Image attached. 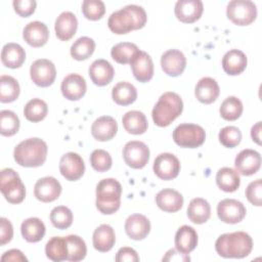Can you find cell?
I'll use <instances>...</instances> for the list:
<instances>
[{"label": "cell", "mask_w": 262, "mask_h": 262, "mask_svg": "<svg viewBox=\"0 0 262 262\" xmlns=\"http://www.w3.org/2000/svg\"><path fill=\"white\" fill-rule=\"evenodd\" d=\"M146 20L145 10L141 6L130 4L113 12L108 17L107 26L113 33L123 35L143 28Z\"/></svg>", "instance_id": "1"}, {"label": "cell", "mask_w": 262, "mask_h": 262, "mask_svg": "<svg viewBox=\"0 0 262 262\" xmlns=\"http://www.w3.org/2000/svg\"><path fill=\"white\" fill-rule=\"evenodd\" d=\"M253 249V239L245 231L221 234L215 243L217 254L223 258H245Z\"/></svg>", "instance_id": "2"}, {"label": "cell", "mask_w": 262, "mask_h": 262, "mask_svg": "<svg viewBox=\"0 0 262 262\" xmlns=\"http://www.w3.org/2000/svg\"><path fill=\"white\" fill-rule=\"evenodd\" d=\"M13 158L16 164L21 167H40L47 158V144L44 140L37 137L25 139L15 146Z\"/></svg>", "instance_id": "3"}, {"label": "cell", "mask_w": 262, "mask_h": 262, "mask_svg": "<svg viewBox=\"0 0 262 262\" xmlns=\"http://www.w3.org/2000/svg\"><path fill=\"white\" fill-rule=\"evenodd\" d=\"M183 111L181 97L175 92H165L162 94L152 108L151 116L155 124L159 127L169 126L177 119Z\"/></svg>", "instance_id": "4"}, {"label": "cell", "mask_w": 262, "mask_h": 262, "mask_svg": "<svg viewBox=\"0 0 262 262\" xmlns=\"http://www.w3.org/2000/svg\"><path fill=\"white\" fill-rule=\"evenodd\" d=\"M122 185L114 178H105L96 186V208L104 215L117 212L121 205Z\"/></svg>", "instance_id": "5"}, {"label": "cell", "mask_w": 262, "mask_h": 262, "mask_svg": "<svg viewBox=\"0 0 262 262\" xmlns=\"http://www.w3.org/2000/svg\"><path fill=\"white\" fill-rule=\"evenodd\" d=\"M0 189L5 200L10 204H19L25 200V185L18 174L11 168H5L1 171Z\"/></svg>", "instance_id": "6"}, {"label": "cell", "mask_w": 262, "mask_h": 262, "mask_svg": "<svg viewBox=\"0 0 262 262\" xmlns=\"http://www.w3.org/2000/svg\"><path fill=\"white\" fill-rule=\"evenodd\" d=\"M175 143L181 147L195 148L201 146L205 139L206 133L203 127L196 124H180L173 131Z\"/></svg>", "instance_id": "7"}, {"label": "cell", "mask_w": 262, "mask_h": 262, "mask_svg": "<svg viewBox=\"0 0 262 262\" xmlns=\"http://www.w3.org/2000/svg\"><path fill=\"white\" fill-rule=\"evenodd\" d=\"M227 17L237 26H248L257 17L256 4L251 0H232L226 7Z\"/></svg>", "instance_id": "8"}, {"label": "cell", "mask_w": 262, "mask_h": 262, "mask_svg": "<svg viewBox=\"0 0 262 262\" xmlns=\"http://www.w3.org/2000/svg\"><path fill=\"white\" fill-rule=\"evenodd\" d=\"M123 158L127 166L133 169H142L149 161V148L142 141H129L124 146Z\"/></svg>", "instance_id": "9"}, {"label": "cell", "mask_w": 262, "mask_h": 262, "mask_svg": "<svg viewBox=\"0 0 262 262\" xmlns=\"http://www.w3.org/2000/svg\"><path fill=\"white\" fill-rule=\"evenodd\" d=\"M30 76L37 86L48 87L52 85L55 80L56 69L49 59L39 58L31 64Z\"/></svg>", "instance_id": "10"}, {"label": "cell", "mask_w": 262, "mask_h": 262, "mask_svg": "<svg viewBox=\"0 0 262 262\" xmlns=\"http://www.w3.org/2000/svg\"><path fill=\"white\" fill-rule=\"evenodd\" d=\"M246 213L244 204L234 199H224L217 205V215L224 223L236 224L245 218Z\"/></svg>", "instance_id": "11"}, {"label": "cell", "mask_w": 262, "mask_h": 262, "mask_svg": "<svg viewBox=\"0 0 262 262\" xmlns=\"http://www.w3.org/2000/svg\"><path fill=\"white\" fill-rule=\"evenodd\" d=\"M154 172L162 180H171L180 172L179 160L170 152L160 154L154 162Z\"/></svg>", "instance_id": "12"}, {"label": "cell", "mask_w": 262, "mask_h": 262, "mask_svg": "<svg viewBox=\"0 0 262 262\" xmlns=\"http://www.w3.org/2000/svg\"><path fill=\"white\" fill-rule=\"evenodd\" d=\"M59 171L67 180L76 181L80 179L85 172L84 161L77 152L69 151L60 158Z\"/></svg>", "instance_id": "13"}, {"label": "cell", "mask_w": 262, "mask_h": 262, "mask_svg": "<svg viewBox=\"0 0 262 262\" xmlns=\"http://www.w3.org/2000/svg\"><path fill=\"white\" fill-rule=\"evenodd\" d=\"M236 171L244 176H251L258 172L261 167V156L258 151L250 148L243 149L234 160Z\"/></svg>", "instance_id": "14"}, {"label": "cell", "mask_w": 262, "mask_h": 262, "mask_svg": "<svg viewBox=\"0 0 262 262\" xmlns=\"http://www.w3.org/2000/svg\"><path fill=\"white\" fill-rule=\"evenodd\" d=\"M61 193V185L57 179L51 176L40 178L35 183L34 194L43 203H50L58 199Z\"/></svg>", "instance_id": "15"}, {"label": "cell", "mask_w": 262, "mask_h": 262, "mask_svg": "<svg viewBox=\"0 0 262 262\" xmlns=\"http://www.w3.org/2000/svg\"><path fill=\"white\" fill-rule=\"evenodd\" d=\"M204 6L201 0H178L174 7L175 16L182 23L196 21L203 13Z\"/></svg>", "instance_id": "16"}, {"label": "cell", "mask_w": 262, "mask_h": 262, "mask_svg": "<svg viewBox=\"0 0 262 262\" xmlns=\"http://www.w3.org/2000/svg\"><path fill=\"white\" fill-rule=\"evenodd\" d=\"M161 67L165 74L170 77L180 76L186 67L184 54L177 49H170L163 53L161 57Z\"/></svg>", "instance_id": "17"}, {"label": "cell", "mask_w": 262, "mask_h": 262, "mask_svg": "<svg viewBox=\"0 0 262 262\" xmlns=\"http://www.w3.org/2000/svg\"><path fill=\"white\" fill-rule=\"evenodd\" d=\"M130 66L137 81L145 83L151 80L154 76V62L146 52L139 50L132 58Z\"/></svg>", "instance_id": "18"}, {"label": "cell", "mask_w": 262, "mask_h": 262, "mask_svg": "<svg viewBox=\"0 0 262 262\" xmlns=\"http://www.w3.org/2000/svg\"><path fill=\"white\" fill-rule=\"evenodd\" d=\"M61 93L69 100L81 99L87 89L85 79L79 74H69L61 82Z\"/></svg>", "instance_id": "19"}, {"label": "cell", "mask_w": 262, "mask_h": 262, "mask_svg": "<svg viewBox=\"0 0 262 262\" xmlns=\"http://www.w3.org/2000/svg\"><path fill=\"white\" fill-rule=\"evenodd\" d=\"M125 231L131 239L141 241L149 233L150 222L142 214H132L126 219Z\"/></svg>", "instance_id": "20"}, {"label": "cell", "mask_w": 262, "mask_h": 262, "mask_svg": "<svg viewBox=\"0 0 262 262\" xmlns=\"http://www.w3.org/2000/svg\"><path fill=\"white\" fill-rule=\"evenodd\" d=\"M23 37L25 41L32 47L44 46L49 38V31L45 24L35 20L29 23L24 31Z\"/></svg>", "instance_id": "21"}, {"label": "cell", "mask_w": 262, "mask_h": 262, "mask_svg": "<svg viewBox=\"0 0 262 262\" xmlns=\"http://www.w3.org/2000/svg\"><path fill=\"white\" fill-rule=\"evenodd\" d=\"M117 131V121L111 116H102L96 119L91 126V134L98 141L111 140L115 137Z\"/></svg>", "instance_id": "22"}, {"label": "cell", "mask_w": 262, "mask_h": 262, "mask_svg": "<svg viewBox=\"0 0 262 262\" xmlns=\"http://www.w3.org/2000/svg\"><path fill=\"white\" fill-rule=\"evenodd\" d=\"M78 28V19L76 15L71 11L61 12L54 25L56 37L61 41H69L74 37Z\"/></svg>", "instance_id": "23"}, {"label": "cell", "mask_w": 262, "mask_h": 262, "mask_svg": "<svg viewBox=\"0 0 262 262\" xmlns=\"http://www.w3.org/2000/svg\"><path fill=\"white\" fill-rule=\"evenodd\" d=\"M89 77L97 86H105L110 84L115 76L113 66L105 59H96L89 67Z\"/></svg>", "instance_id": "24"}, {"label": "cell", "mask_w": 262, "mask_h": 262, "mask_svg": "<svg viewBox=\"0 0 262 262\" xmlns=\"http://www.w3.org/2000/svg\"><path fill=\"white\" fill-rule=\"evenodd\" d=\"M156 203L161 210L169 213H175L182 208L183 196L175 189L164 188L157 193Z\"/></svg>", "instance_id": "25"}, {"label": "cell", "mask_w": 262, "mask_h": 262, "mask_svg": "<svg viewBox=\"0 0 262 262\" xmlns=\"http://www.w3.org/2000/svg\"><path fill=\"white\" fill-rule=\"evenodd\" d=\"M248 59L246 54L238 49L227 51L222 58V68L224 72L230 76L242 74L247 68Z\"/></svg>", "instance_id": "26"}, {"label": "cell", "mask_w": 262, "mask_h": 262, "mask_svg": "<svg viewBox=\"0 0 262 262\" xmlns=\"http://www.w3.org/2000/svg\"><path fill=\"white\" fill-rule=\"evenodd\" d=\"M220 93V88L215 79L210 77L202 78L194 89V95L199 101L209 104L214 102Z\"/></svg>", "instance_id": "27"}, {"label": "cell", "mask_w": 262, "mask_h": 262, "mask_svg": "<svg viewBox=\"0 0 262 262\" xmlns=\"http://www.w3.org/2000/svg\"><path fill=\"white\" fill-rule=\"evenodd\" d=\"M198 245V233L193 227L182 225L175 234V248L181 254H189Z\"/></svg>", "instance_id": "28"}, {"label": "cell", "mask_w": 262, "mask_h": 262, "mask_svg": "<svg viewBox=\"0 0 262 262\" xmlns=\"http://www.w3.org/2000/svg\"><path fill=\"white\" fill-rule=\"evenodd\" d=\"M92 242L95 250L102 253L108 252L116 243L115 230L108 224H101L94 230Z\"/></svg>", "instance_id": "29"}, {"label": "cell", "mask_w": 262, "mask_h": 262, "mask_svg": "<svg viewBox=\"0 0 262 262\" xmlns=\"http://www.w3.org/2000/svg\"><path fill=\"white\" fill-rule=\"evenodd\" d=\"M26 59L25 49L17 43H7L1 52L2 63L9 69H17L23 66Z\"/></svg>", "instance_id": "30"}, {"label": "cell", "mask_w": 262, "mask_h": 262, "mask_svg": "<svg viewBox=\"0 0 262 262\" xmlns=\"http://www.w3.org/2000/svg\"><path fill=\"white\" fill-rule=\"evenodd\" d=\"M210 216L211 206L206 200L194 198L189 202L187 207V217L192 223L203 224L209 220Z\"/></svg>", "instance_id": "31"}, {"label": "cell", "mask_w": 262, "mask_h": 262, "mask_svg": "<svg viewBox=\"0 0 262 262\" xmlns=\"http://www.w3.org/2000/svg\"><path fill=\"white\" fill-rule=\"evenodd\" d=\"M122 123L124 129L131 134H143L147 130V120L145 115L139 111H129L123 118Z\"/></svg>", "instance_id": "32"}, {"label": "cell", "mask_w": 262, "mask_h": 262, "mask_svg": "<svg viewBox=\"0 0 262 262\" xmlns=\"http://www.w3.org/2000/svg\"><path fill=\"white\" fill-rule=\"evenodd\" d=\"M45 225L41 219L31 217L23 221L20 225V232L23 237L29 243L40 242L45 234Z\"/></svg>", "instance_id": "33"}, {"label": "cell", "mask_w": 262, "mask_h": 262, "mask_svg": "<svg viewBox=\"0 0 262 262\" xmlns=\"http://www.w3.org/2000/svg\"><path fill=\"white\" fill-rule=\"evenodd\" d=\"M216 183L218 187L225 192L235 191L241 184V178L237 171L232 168L223 167L216 174Z\"/></svg>", "instance_id": "34"}, {"label": "cell", "mask_w": 262, "mask_h": 262, "mask_svg": "<svg viewBox=\"0 0 262 262\" xmlns=\"http://www.w3.org/2000/svg\"><path fill=\"white\" fill-rule=\"evenodd\" d=\"M45 254L48 259L54 262H60L68 260L69 250L66 236H53L45 246Z\"/></svg>", "instance_id": "35"}, {"label": "cell", "mask_w": 262, "mask_h": 262, "mask_svg": "<svg viewBox=\"0 0 262 262\" xmlns=\"http://www.w3.org/2000/svg\"><path fill=\"white\" fill-rule=\"evenodd\" d=\"M113 100L119 105H128L137 98L136 88L129 82H119L112 90Z\"/></svg>", "instance_id": "36"}, {"label": "cell", "mask_w": 262, "mask_h": 262, "mask_svg": "<svg viewBox=\"0 0 262 262\" xmlns=\"http://www.w3.org/2000/svg\"><path fill=\"white\" fill-rule=\"evenodd\" d=\"M139 51L136 44L131 42H121L113 46L111 50L112 58L121 64L130 63L135 54Z\"/></svg>", "instance_id": "37"}, {"label": "cell", "mask_w": 262, "mask_h": 262, "mask_svg": "<svg viewBox=\"0 0 262 262\" xmlns=\"http://www.w3.org/2000/svg\"><path fill=\"white\" fill-rule=\"evenodd\" d=\"M95 49V42L89 37H80L71 46V56L76 60H85L89 58Z\"/></svg>", "instance_id": "38"}, {"label": "cell", "mask_w": 262, "mask_h": 262, "mask_svg": "<svg viewBox=\"0 0 262 262\" xmlns=\"http://www.w3.org/2000/svg\"><path fill=\"white\" fill-rule=\"evenodd\" d=\"M19 84L11 76L0 77V101L3 103L14 101L19 95Z\"/></svg>", "instance_id": "39"}, {"label": "cell", "mask_w": 262, "mask_h": 262, "mask_svg": "<svg viewBox=\"0 0 262 262\" xmlns=\"http://www.w3.org/2000/svg\"><path fill=\"white\" fill-rule=\"evenodd\" d=\"M48 113L47 103L40 98H33L27 102L24 108V115L30 122L37 123L45 119Z\"/></svg>", "instance_id": "40"}, {"label": "cell", "mask_w": 262, "mask_h": 262, "mask_svg": "<svg viewBox=\"0 0 262 262\" xmlns=\"http://www.w3.org/2000/svg\"><path fill=\"white\" fill-rule=\"evenodd\" d=\"M68 250H69V257L68 260L72 262H78L85 258L87 254V247L82 237L76 234H71L66 236Z\"/></svg>", "instance_id": "41"}, {"label": "cell", "mask_w": 262, "mask_h": 262, "mask_svg": "<svg viewBox=\"0 0 262 262\" xmlns=\"http://www.w3.org/2000/svg\"><path fill=\"white\" fill-rule=\"evenodd\" d=\"M243 103L235 96L227 97L220 106V115L226 121H234L241 117L243 114Z\"/></svg>", "instance_id": "42"}, {"label": "cell", "mask_w": 262, "mask_h": 262, "mask_svg": "<svg viewBox=\"0 0 262 262\" xmlns=\"http://www.w3.org/2000/svg\"><path fill=\"white\" fill-rule=\"evenodd\" d=\"M19 129V119L12 111L0 112V133L3 136H12Z\"/></svg>", "instance_id": "43"}, {"label": "cell", "mask_w": 262, "mask_h": 262, "mask_svg": "<svg viewBox=\"0 0 262 262\" xmlns=\"http://www.w3.org/2000/svg\"><path fill=\"white\" fill-rule=\"evenodd\" d=\"M50 221L57 229H67L73 223V213L66 206H57L50 212Z\"/></svg>", "instance_id": "44"}, {"label": "cell", "mask_w": 262, "mask_h": 262, "mask_svg": "<svg viewBox=\"0 0 262 262\" xmlns=\"http://www.w3.org/2000/svg\"><path fill=\"white\" fill-rule=\"evenodd\" d=\"M82 12L87 19L98 20L105 12V5L100 0H84L82 2Z\"/></svg>", "instance_id": "45"}, {"label": "cell", "mask_w": 262, "mask_h": 262, "mask_svg": "<svg viewBox=\"0 0 262 262\" xmlns=\"http://www.w3.org/2000/svg\"><path fill=\"white\" fill-rule=\"evenodd\" d=\"M90 164L97 172H105L111 169L113 161L111 155L104 149H95L90 155Z\"/></svg>", "instance_id": "46"}, {"label": "cell", "mask_w": 262, "mask_h": 262, "mask_svg": "<svg viewBox=\"0 0 262 262\" xmlns=\"http://www.w3.org/2000/svg\"><path fill=\"white\" fill-rule=\"evenodd\" d=\"M242 140V132L237 127L227 126L220 130L219 141L225 147H235Z\"/></svg>", "instance_id": "47"}, {"label": "cell", "mask_w": 262, "mask_h": 262, "mask_svg": "<svg viewBox=\"0 0 262 262\" xmlns=\"http://www.w3.org/2000/svg\"><path fill=\"white\" fill-rule=\"evenodd\" d=\"M246 196L248 201L257 207L262 204V181L261 179H256L252 181L246 188Z\"/></svg>", "instance_id": "48"}, {"label": "cell", "mask_w": 262, "mask_h": 262, "mask_svg": "<svg viewBox=\"0 0 262 262\" xmlns=\"http://www.w3.org/2000/svg\"><path fill=\"white\" fill-rule=\"evenodd\" d=\"M14 11L21 17H28L35 12L37 2L35 0H14L12 2Z\"/></svg>", "instance_id": "49"}, {"label": "cell", "mask_w": 262, "mask_h": 262, "mask_svg": "<svg viewBox=\"0 0 262 262\" xmlns=\"http://www.w3.org/2000/svg\"><path fill=\"white\" fill-rule=\"evenodd\" d=\"M13 236V227L11 222L2 217L0 219V245L4 246L5 244L9 243Z\"/></svg>", "instance_id": "50"}, {"label": "cell", "mask_w": 262, "mask_h": 262, "mask_svg": "<svg viewBox=\"0 0 262 262\" xmlns=\"http://www.w3.org/2000/svg\"><path fill=\"white\" fill-rule=\"evenodd\" d=\"M115 259L117 262H137L139 261V256L134 249L129 247H123L118 251Z\"/></svg>", "instance_id": "51"}, {"label": "cell", "mask_w": 262, "mask_h": 262, "mask_svg": "<svg viewBox=\"0 0 262 262\" xmlns=\"http://www.w3.org/2000/svg\"><path fill=\"white\" fill-rule=\"evenodd\" d=\"M1 261H28L27 257L21 253V251L17 249H12L9 251H6L1 256Z\"/></svg>", "instance_id": "52"}, {"label": "cell", "mask_w": 262, "mask_h": 262, "mask_svg": "<svg viewBox=\"0 0 262 262\" xmlns=\"http://www.w3.org/2000/svg\"><path fill=\"white\" fill-rule=\"evenodd\" d=\"M251 137L257 144H261V122H257L251 129Z\"/></svg>", "instance_id": "53"}]
</instances>
